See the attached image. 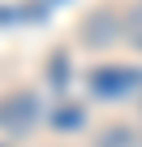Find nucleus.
Instances as JSON below:
<instances>
[{"label": "nucleus", "mask_w": 142, "mask_h": 147, "mask_svg": "<svg viewBox=\"0 0 142 147\" xmlns=\"http://www.w3.org/2000/svg\"><path fill=\"white\" fill-rule=\"evenodd\" d=\"M35 117H39V104L26 91L0 100V125H5V130H26V125H35Z\"/></svg>", "instance_id": "2"}, {"label": "nucleus", "mask_w": 142, "mask_h": 147, "mask_svg": "<svg viewBox=\"0 0 142 147\" xmlns=\"http://www.w3.org/2000/svg\"><path fill=\"white\" fill-rule=\"evenodd\" d=\"M129 35H133V43H142V5L129 13Z\"/></svg>", "instance_id": "4"}, {"label": "nucleus", "mask_w": 142, "mask_h": 147, "mask_svg": "<svg viewBox=\"0 0 142 147\" xmlns=\"http://www.w3.org/2000/svg\"><path fill=\"white\" fill-rule=\"evenodd\" d=\"M91 87H95L99 95H129V91L142 87V74L129 69V65H112V69H99V74H95Z\"/></svg>", "instance_id": "1"}, {"label": "nucleus", "mask_w": 142, "mask_h": 147, "mask_svg": "<svg viewBox=\"0 0 142 147\" xmlns=\"http://www.w3.org/2000/svg\"><path fill=\"white\" fill-rule=\"evenodd\" d=\"M99 147H129V130H108L99 138Z\"/></svg>", "instance_id": "3"}]
</instances>
